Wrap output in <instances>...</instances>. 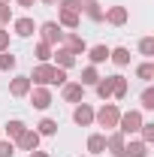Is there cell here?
I'll return each mask as SVG.
<instances>
[{
    "instance_id": "12",
    "label": "cell",
    "mask_w": 154,
    "mask_h": 157,
    "mask_svg": "<svg viewBox=\"0 0 154 157\" xmlns=\"http://www.w3.org/2000/svg\"><path fill=\"white\" fill-rule=\"evenodd\" d=\"M52 58H55V67H60V70H70V67H76V55H73L67 45H55Z\"/></svg>"
},
{
    "instance_id": "4",
    "label": "cell",
    "mask_w": 154,
    "mask_h": 157,
    "mask_svg": "<svg viewBox=\"0 0 154 157\" xmlns=\"http://www.w3.org/2000/svg\"><path fill=\"white\" fill-rule=\"evenodd\" d=\"M55 70H58V67H55V63H52V60H48V63H37V67H33V73H30V85H42V88H52V82H55Z\"/></svg>"
},
{
    "instance_id": "18",
    "label": "cell",
    "mask_w": 154,
    "mask_h": 157,
    "mask_svg": "<svg viewBox=\"0 0 154 157\" xmlns=\"http://www.w3.org/2000/svg\"><path fill=\"white\" fill-rule=\"evenodd\" d=\"M58 24L64 27V30H76L79 24H82V15H76V12H67V9H58Z\"/></svg>"
},
{
    "instance_id": "26",
    "label": "cell",
    "mask_w": 154,
    "mask_h": 157,
    "mask_svg": "<svg viewBox=\"0 0 154 157\" xmlns=\"http://www.w3.org/2000/svg\"><path fill=\"white\" fill-rule=\"evenodd\" d=\"M82 12H85V15H88V18H91V21H103V6H100L97 0H88Z\"/></svg>"
},
{
    "instance_id": "9",
    "label": "cell",
    "mask_w": 154,
    "mask_h": 157,
    "mask_svg": "<svg viewBox=\"0 0 154 157\" xmlns=\"http://www.w3.org/2000/svg\"><path fill=\"white\" fill-rule=\"evenodd\" d=\"M73 121H76L79 127H91L94 124V106L91 103H76V109H73Z\"/></svg>"
},
{
    "instance_id": "2",
    "label": "cell",
    "mask_w": 154,
    "mask_h": 157,
    "mask_svg": "<svg viewBox=\"0 0 154 157\" xmlns=\"http://www.w3.org/2000/svg\"><path fill=\"white\" fill-rule=\"evenodd\" d=\"M142 109H130V112H121V118H118V133H124V136H136L139 133V127H142Z\"/></svg>"
},
{
    "instance_id": "3",
    "label": "cell",
    "mask_w": 154,
    "mask_h": 157,
    "mask_svg": "<svg viewBox=\"0 0 154 157\" xmlns=\"http://www.w3.org/2000/svg\"><path fill=\"white\" fill-rule=\"evenodd\" d=\"M37 33L42 36V42H48L52 48L64 42V27H60L58 21H42V24H37Z\"/></svg>"
},
{
    "instance_id": "6",
    "label": "cell",
    "mask_w": 154,
    "mask_h": 157,
    "mask_svg": "<svg viewBox=\"0 0 154 157\" xmlns=\"http://www.w3.org/2000/svg\"><path fill=\"white\" fill-rule=\"evenodd\" d=\"M103 21H109L112 27H124L130 21V12H127V6H109V9H103Z\"/></svg>"
},
{
    "instance_id": "7",
    "label": "cell",
    "mask_w": 154,
    "mask_h": 157,
    "mask_svg": "<svg viewBox=\"0 0 154 157\" xmlns=\"http://www.w3.org/2000/svg\"><path fill=\"white\" fill-rule=\"evenodd\" d=\"M124 145H127V136L118 133V130H109L106 133V151L112 157H124Z\"/></svg>"
},
{
    "instance_id": "41",
    "label": "cell",
    "mask_w": 154,
    "mask_h": 157,
    "mask_svg": "<svg viewBox=\"0 0 154 157\" xmlns=\"http://www.w3.org/2000/svg\"><path fill=\"white\" fill-rule=\"evenodd\" d=\"M82 3H88V0H82Z\"/></svg>"
},
{
    "instance_id": "40",
    "label": "cell",
    "mask_w": 154,
    "mask_h": 157,
    "mask_svg": "<svg viewBox=\"0 0 154 157\" xmlns=\"http://www.w3.org/2000/svg\"><path fill=\"white\" fill-rule=\"evenodd\" d=\"M0 3H12V0H0Z\"/></svg>"
},
{
    "instance_id": "22",
    "label": "cell",
    "mask_w": 154,
    "mask_h": 157,
    "mask_svg": "<svg viewBox=\"0 0 154 157\" xmlns=\"http://www.w3.org/2000/svg\"><path fill=\"white\" fill-rule=\"evenodd\" d=\"M24 130H27V124H24V121H18V118L6 121V127H3V133H6V136L12 139V142H15V139H18L21 133H24Z\"/></svg>"
},
{
    "instance_id": "8",
    "label": "cell",
    "mask_w": 154,
    "mask_h": 157,
    "mask_svg": "<svg viewBox=\"0 0 154 157\" xmlns=\"http://www.w3.org/2000/svg\"><path fill=\"white\" fill-rule=\"evenodd\" d=\"M60 45H67L73 55H85V52H88L85 36H82V33H76V30H64V42H60Z\"/></svg>"
},
{
    "instance_id": "39",
    "label": "cell",
    "mask_w": 154,
    "mask_h": 157,
    "mask_svg": "<svg viewBox=\"0 0 154 157\" xmlns=\"http://www.w3.org/2000/svg\"><path fill=\"white\" fill-rule=\"evenodd\" d=\"M42 3H48V6H58V0H42Z\"/></svg>"
},
{
    "instance_id": "17",
    "label": "cell",
    "mask_w": 154,
    "mask_h": 157,
    "mask_svg": "<svg viewBox=\"0 0 154 157\" xmlns=\"http://www.w3.org/2000/svg\"><path fill=\"white\" fill-rule=\"evenodd\" d=\"M148 148H151V145H145L142 139H130V142L124 145V157H148Z\"/></svg>"
},
{
    "instance_id": "13",
    "label": "cell",
    "mask_w": 154,
    "mask_h": 157,
    "mask_svg": "<svg viewBox=\"0 0 154 157\" xmlns=\"http://www.w3.org/2000/svg\"><path fill=\"white\" fill-rule=\"evenodd\" d=\"M12 30H15V36H21V39H30L33 33H37V21L33 18H12Z\"/></svg>"
},
{
    "instance_id": "5",
    "label": "cell",
    "mask_w": 154,
    "mask_h": 157,
    "mask_svg": "<svg viewBox=\"0 0 154 157\" xmlns=\"http://www.w3.org/2000/svg\"><path fill=\"white\" fill-rule=\"evenodd\" d=\"M27 97H30V106L39 109V112H45V109L55 103V100H52V91H48V88H42V85H33Z\"/></svg>"
},
{
    "instance_id": "38",
    "label": "cell",
    "mask_w": 154,
    "mask_h": 157,
    "mask_svg": "<svg viewBox=\"0 0 154 157\" xmlns=\"http://www.w3.org/2000/svg\"><path fill=\"white\" fill-rule=\"evenodd\" d=\"M15 3H18V6H24V9H30V6H33L37 0H15Z\"/></svg>"
},
{
    "instance_id": "27",
    "label": "cell",
    "mask_w": 154,
    "mask_h": 157,
    "mask_svg": "<svg viewBox=\"0 0 154 157\" xmlns=\"http://www.w3.org/2000/svg\"><path fill=\"white\" fill-rule=\"evenodd\" d=\"M136 76L142 78V82H151L154 78V60H142V63L136 67Z\"/></svg>"
},
{
    "instance_id": "34",
    "label": "cell",
    "mask_w": 154,
    "mask_h": 157,
    "mask_svg": "<svg viewBox=\"0 0 154 157\" xmlns=\"http://www.w3.org/2000/svg\"><path fill=\"white\" fill-rule=\"evenodd\" d=\"M0 157H15V142L12 139H0Z\"/></svg>"
},
{
    "instance_id": "28",
    "label": "cell",
    "mask_w": 154,
    "mask_h": 157,
    "mask_svg": "<svg viewBox=\"0 0 154 157\" xmlns=\"http://www.w3.org/2000/svg\"><path fill=\"white\" fill-rule=\"evenodd\" d=\"M139 55H142L145 60L154 58V36H142L139 39Z\"/></svg>"
},
{
    "instance_id": "15",
    "label": "cell",
    "mask_w": 154,
    "mask_h": 157,
    "mask_svg": "<svg viewBox=\"0 0 154 157\" xmlns=\"http://www.w3.org/2000/svg\"><path fill=\"white\" fill-rule=\"evenodd\" d=\"M30 88H33V85H30L27 76H15L12 82H9V94H12V97H27Z\"/></svg>"
},
{
    "instance_id": "20",
    "label": "cell",
    "mask_w": 154,
    "mask_h": 157,
    "mask_svg": "<svg viewBox=\"0 0 154 157\" xmlns=\"http://www.w3.org/2000/svg\"><path fill=\"white\" fill-rule=\"evenodd\" d=\"M127 91H130V82L115 73V76H112V100H124V97H127Z\"/></svg>"
},
{
    "instance_id": "11",
    "label": "cell",
    "mask_w": 154,
    "mask_h": 157,
    "mask_svg": "<svg viewBox=\"0 0 154 157\" xmlns=\"http://www.w3.org/2000/svg\"><path fill=\"white\" fill-rule=\"evenodd\" d=\"M39 139H42V136H39L37 130H33V127H27V130L15 139V148H21V151H37V148H39Z\"/></svg>"
},
{
    "instance_id": "29",
    "label": "cell",
    "mask_w": 154,
    "mask_h": 157,
    "mask_svg": "<svg viewBox=\"0 0 154 157\" xmlns=\"http://www.w3.org/2000/svg\"><path fill=\"white\" fill-rule=\"evenodd\" d=\"M139 139H142L145 145H154V121H142V127H139Z\"/></svg>"
},
{
    "instance_id": "36",
    "label": "cell",
    "mask_w": 154,
    "mask_h": 157,
    "mask_svg": "<svg viewBox=\"0 0 154 157\" xmlns=\"http://www.w3.org/2000/svg\"><path fill=\"white\" fill-rule=\"evenodd\" d=\"M0 52H9V30L0 27Z\"/></svg>"
},
{
    "instance_id": "31",
    "label": "cell",
    "mask_w": 154,
    "mask_h": 157,
    "mask_svg": "<svg viewBox=\"0 0 154 157\" xmlns=\"http://www.w3.org/2000/svg\"><path fill=\"white\" fill-rule=\"evenodd\" d=\"M139 106H142L145 112H154V88H151V85L142 91V97H139Z\"/></svg>"
},
{
    "instance_id": "35",
    "label": "cell",
    "mask_w": 154,
    "mask_h": 157,
    "mask_svg": "<svg viewBox=\"0 0 154 157\" xmlns=\"http://www.w3.org/2000/svg\"><path fill=\"white\" fill-rule=\"evenodd\" d=\"M67 82H70V78H67V70H60V67H58V70H55V82H52V85H58V88H60V85H67Z\"/></svg>"
},
{
    "instance_id": "1",
    "label": "cell",
    "mask_w": 154,
    "mask_h": 157,
    "mask_svg": "<svg viewBox=\"0 0 154 157\" xmlns=\"http://www.w3.org/2000/svg\"><path fill=\"white\" fill-rule=\"evenodd\" d=\"M118 118H121V106H118V103H103V106L94 112V124L103 127V130H115Z\"/></svg>"
},
{
    "instance_id": "14",
    "label": "cell",
    "mask_w": 154,
    "mask_h": 157,
    "mask_svg": "<svg viewBox=\"0 0 154 157\" xmlns=\"http://www.w3.org/2000/svg\"><path fill=\"white\" fill-rule=\"evenodd\" d=\"M106 154V133H91L88 136V157Z\"/></svg>"
},
{
    "instance_id": "23",
    "label": "cell",
    "mask_w": 154,
    "mask_h": 157,
    "mask_svg": "<svg viewBox=\"0 0 154 157\" xmlns=\"http://www.w3.org/2000/svg\"><path fill=\"white\" fill-rule=\"evenodd\" d=\"M97 78H100L97 67H94V63H88V67L82 70V78H79V85H85V88H94V85H97Z\"/></svg>"
},
{
    "instance_id": "24",
    "label": "cell",
    "mask_w": 154,
    "mask_h": 157,
    "mask_svg": "<svg viewBox=\"0 0 154 157\" xmlns=\"http://www.w3.org/2000/svg\"><path fill=\"white\" fill-rule=\"evenodd\" d=\"M52 52H55V48H52L48 42H42V39H39L37 48H33V58H37L39 63H48V60H52Z\"/></svg>"
},
{
    "instance_id": "16",
    "label": "cell",
    "mask_w": 154,
    "mask_h": 157,
    "mask_svg": "<svg viewBox=\"0 0 154 157\" xmlns=\"http://www.w3.org/2000/svg\"><path fill=\"white\" fill-rule=\"evenodd\" d=\"M109 60H112L115 67H130V48H127V45H115V48H109Z\"/></svg>"
},
{
    "instance_id": "37",
    "label": "cell",
    "mask_w": 154,
    "mask_h": 157,
    "mask_svg": "<svg viewBox=\"0 0 154 157\" xmlns=\"http://www.w3.org/2000/svg\"><path fill=\"white\" fill-rule=\"evenodd\" d=\"M27 157H52V154H48V151H39V148H37V151H27Z\"/></svg>"
},
{
    "instance_id": "33",
    "label": "cell",
    "mask_w": 154,
    "mask_h": 157,
    "mask_svg": "<svg viewBox=\"0 0 154 157\" xmlns=\"http://www.w3.org/2000/svg\"><path fill=\"white\" fill-rule=\"evenodd\" d=\"M9 24H12V6L0 3V27H9Z\"/></svg>"
},
{
    "instance_id": "30",
    "label": "cell",
    "mask_w": 154,
    "mask_h": 157,
    "mask_svg": "<svg viewBox=\"0 0 154 157\" xmlns=\"http://www.w3.org/2000/svg\"><path fill=\"white\" fill-rule=\"evenodd\" d=\"M15 63H18V58H15L12 52H0V70H3V73H12Z\"/></svg>"
},
{
    "instance_id": "42",
    "label": "cell",
    "mask_w": 154,
    "mask_h": 157,
    "mask_svg": "<svg viewBox=\"0 0 154 157\" xmlns=\"http://www.w3.org/2000/svg\"><path fill=\"white\" fill-rule=\"evenodd\" d=\"M85 157H88V154H85Z\"/></svg>"
},
{
    "instance_id": "10",
    "label": "cell",
    "mask_w": 154,
    "mask_h": 157,
    "mask_svg": "<svg viewBox=\"0 0 154 157\" xmlns=\"http://www.w3.org/2000/svg\"><path fill=\"white\" fill-rule=\"evenodd\" d=\"M60 97L76 106V103L85 100V85H79V82H67V85H60Z\"/></svg>"
},
{
    "instance_id": "19",
    "label": "cell",
    "mask_w": 154,
    "mask_h": 157,
    "mask_svg": "<svg viewBox=\"0 0 154 157\" xmlns=\"http://www.w3.org/2000/svg\"><path fill=\"white\" fill-rule=\"evenodd\" d=\"M94 91H97V97L103 100V103H109L112 100V76H100L97 85H94Z\"/></svg>"
},
{
    "instance_id": "32",
    "label": "cell",
    "mask_w": 154,
    "mask_h": 157,
    "mask_svg": "<svg viewBox=\"0 0 154 157\" xmlns=\"http://www.w3.org/2000/svg\"><path fill=\"white\" fill-rule=\"evenodd\" d=\"M58 9H67V12H76V15H82L85 3H82V0H58Z\"/></svg>"
},
{
    "instance_id": "21",
    "label": "cell",
    "mask_w": 154,
    "mask_h": 157,
    "mask_svg": "<svg viewBox=\"0 0 154 157\" xmlns=\"http://www.w3.org/2000/svg\"><path fill=\"white\" fill-rule=\"evenodd\" d=\"M85 55H88V58H91V63H103V60H109V45H103V42H100V45H88V52H85Z\"/></svg>"
},
{
    "instance_id": "25",
    "label": "cell",
    "mask_w": 154,
    "mask_h": 157,
    "mask_svg": "<svg viewBox=\"0 0 154 157\" xmlns=\"http://www.w3.org/2000/svg\"><path fill=\"white\" fill-rule=\"evenodd\" d=\"M37 133L39 136H55V133H58V121H55V118H42L37 124Z\"/></svg>"
}]
</instances>
